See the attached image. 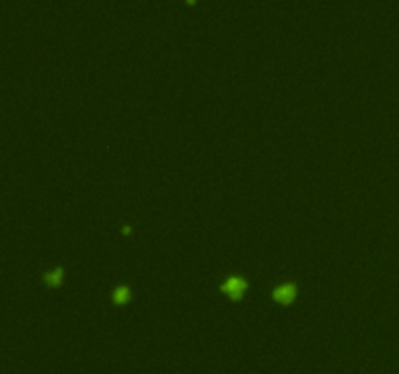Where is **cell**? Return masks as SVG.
<instances>
[{
  "instance_id": "6da1fadb",
  "label": "cell",
  "mask_w": 399,
  "mask_h": 374,
  "mask_svg": "<svg viewBox=\"0 0 399 374\" xmlns=\"http://www.w3.org/2000/svg\"><path fill=\"white\" fill-rule=\"evenodd\" d=\"M218 289H220L222 292H226L232 300H239L241 294H243L245 289H247V279H245L243 275H239V273H232V275H226V277L222 279V283L218 285Z\"/></svg>"
},
{
  "instance_id": "7a4b0ae2",
  "label": "cell",
  "mask_w": 399,
  "mask_h": 374,
  "mask_svg": "<svg viewBox=\"0 0 399 374\" xmlns=\"http://www.w3.org/2000/svg\"><path fill=\"white\" fill-rule=\"evenodd\" d=\"M296 294H298V285L294 281H282V283L275 285L273 291H271L273 300L280 302V304H290Z\"/></svg>"
},
{
  "instance_id": "3957f363",
  "label": "cell",
  "mask_w": 399,
  "mask_h": 374,
  "mask_svg": "<svg viewBox=\"0 0 399 374\" xmlns=\"http://www.w3.org/2000/svg\"><path fill=\"white\" fill-rule=\"evenodd\" d=\"M62 277H64V267H62V265H55L53 269H47V271H43V275H41L43 283L49 285V287L60 285V283H62Z\"/></svg>"
},
{
  "instance_id": "277c9868",
  "label": "cell",
  "mask_w": 399,
  "mask_h": 374,
  "mask_svg": "<svg viewBox=\"0 0 399 374\" xmlns=\"http://www.w3.org/2000/svg\"><path fill=\"white\" fill-rule=\"evenodd\" d=\"M129 298H131V287H129L127 283H119V285L113 287V291H111V300H113L115 304H125Z\"/></svg>"
},
{
  "instance_id": "5b68a950",
  "label": "cell",
  "mask_w": 399,
  "mask_h": 374,
  "mask_svg": "<svg viewBox=\"0 0 399 374\" xmlns=\"http://www.w3.org/2000/svg\"><path fill=\"white\" fill-rule=\"evenodd\" d=\"M121 232H123V234H129V232H131V226H129V224H123V226H121Z\"/></svg>"
}]
</instances>
